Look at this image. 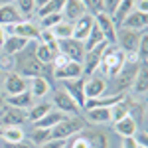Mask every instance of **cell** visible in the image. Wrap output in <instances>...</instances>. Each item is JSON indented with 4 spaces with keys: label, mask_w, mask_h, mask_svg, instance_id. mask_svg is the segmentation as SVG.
<instances>
[{
    "label": "cell",
    "mask_w": 148,
    "mask_h": 148,
    "mask_svg": "<svg viewBox=\"0 0 148 148\" xmlns=\"http://www.w3.org/2000/svg\"><path fill=\"white\" fill-rule=\"evenodd\" d=\"M30 44V40H26V38H18V36H6V40H4V51L8 53V56H18L20 51H24L26 47Z\"/></svg>",
    "instance_id": "ffe728a7"
},
{
    "label": "cell",
    "mask_w": 148,
    "mask_h": 148,
    "mask_svg": "<svg viewBox=\"0 0 148 148\" xmlns=\"http://www.w3.org/2000/svg\"><path fill=\"white\" fill-rule=\"evenodd\" d=\"M114 130H116V134H121L123 138H128V136H134L138 132V125L130 116H125L119 123H114Z\"/></svg>",
    "instance_id": "44dd1931"
},
{
    "label": "cell",
    "mask_w": 148,
    "mask_h": 148,
    "mask_svg": "<svg viewBox=\"0 0 148 148\" xmlns=\"http://www.w3.org/2000/svg\"><path fill=\"white\" fill-rule=\"evenodd\" d=\"M146 24H148V14H142L138 10H132L125 20H123V28L125 30H134V32H142L146 30Z\"/></svg>",
    "instance_id": "2e32d148"
},
{
    "label": "cell",
    "mask_w": 148,
    "mask_h": 148,
    "mask_svg": "<svg viewBox=\"0 0 148 148\" xmlns=\"http://www.w3.org/2000/svg\"><path fill=\"white\" fill-rule=\"evenodd\" d=\"M83 138L89 148H109V138L103 132H85Z\"/></svg>",
    "instance_id": "484cf974"
},
{
    "label": "cell",
    "mask_w": 148,
    "mask_h": 148,
    "mask_svg": "<svg viewBox=\"0 0 148 148\" xmlns=\"http://www.w3.org/2000/svg\"><path fill=\"white\" fill-rule=\"evenodd\" d=\"M32 97L34 99H42L49 93V81L44 79V77H34L32 79Z\"/></svg>",
    "instance_id": "83f0119b"
},
{
    "label": "cell",
    "mask_w": 148,
    "mask_h": 148,
    "mask_svg": "<svg viewBox=\"0 0 148 148\" xmlns=\"http://www.w3.org/2000/svg\"><path fill=\"white\" fill-rule=\"evenodd\" d=\"M79 77H83V65L77 61H67L63 67L53 69V79L71 81V79H79Z\"/></svg>",
    "instance_id": "7c38bea8"
},
{
    "label": "cell",
    "mask_w": 148,
    "mask_h": 148,
    "mask_svg": "<svg viewBox=\"0 0 148 148\" xmlns=\"http://www.w3.org/2000/svg\"><path fill=\"white\" fill-rule=\"evenodd\" d=\"M40 44H44V46H46L53 56L59 53V44H57L56 38H53L51 30H42V32H40Z\"/></svg>",
    "instance_id": "f546056e"
},
{
    "label": "cell",
    "mask_w": 148,
    "mask_h": 148,
    "mask_svg": "<svg viewBox=\"0 0 148 148\" xmlns=\"http://www.w3.org/2000/svg\"><path fill=\"white\" fill-rule=\"evenodd\" d=\"M101 42H105V36H103V32L99 30V26H97V24H93L89 36H87V38H85V42H83V47H85V51H87V49H91V47L99 46Z\"/></svg>",
    "instance_id": "f1b7e54d"
},
{
    "label": "cell",
    "mask_w": 148,
    "mask_h": 148,
    "mask_svg": "<svg viewBox=\"0 0 148 148\" xmlns=\"http://www.w3.org/2000/svg\"><path fill=\"white\" fill-rule=\"evenodd\" d=\"M121 4V0H103V12L113 16V12L116 10V6Z\"/></svg>",
    "instance_id": "b9f144b4"
},
{
    "label": "cell",
    "mask_w": 148,
    "mask_h": 148,
    "mask_svg": "<svg viewBox=\"0 0 148 148\" xmlns=\"http://www.w3.org/2000/svg\"><path fill=\"white\" fill-rule=\"evenodd\" d=\"M47 140H49V128H34V132H32L34 144H44Z\"/></svg>",
    "instance_id": "ab89813d"
},
{
    "label": "cell",
    "mask_w": 148,
    "mask_h": 148,
    "mask_svg": "<svg viewBox=\"0 0 148 148\" xmlns=\"http://www.w3.org/2000/svg\"><path fill=\"white\" fill-rule=\"evenodd\" d=\"M63 6H65V0H49L46 6L38 8V16L42 18V16H47V14H61Z\"/></svg>",
    "instance_id": "d6a6232c"
},
{
    "label": "cell",
    "mask_w": 148,
    "mask_h": 148,
    "mask_svg": "<svg viewBox=\"0 0 148 148\" xmlns=\"http://www.w3.org/2000/svg\"><path fill=\"white\" fill-rule=\"evenodd\" d=\"M95 24L99 26V30L103 32L105 42H107L109 46H114V42H116V28H114V24H113V18H111L109 14L101 12V14L95 16Z\"/></svg>",
    "instance_id": "8fae6325"
},
{
    "label": "cell",
    "mask_w": 148,
    "mask_h": 148,
    "mask_svg": "<svg viewBox=\"0 0 148 148\" xmlns=\"http://www.w3.org/2000/svg\"><path fill=\"white\" fill-rule=\"evenodd\" d=\"M34 56H36V59L40 61V63H44V65H51V59H53V53L47 49L44 44H38L36 46V49H34Z\"/></svg>",
    "instance_id": "d590c367"
},
{
    "label": "cell",
    "mask_w": 148,
    "mask_h": 148,
    "mask_svg": "<svg viewBox=\"0 0 148 148\" xmlns=\"http://www.w3.org/2000/svg\"><path fill=\"white\" fill-rule=\"evenodd\" d=\"M65 119V114L59 113V111H49L46 116H42L40 121L34 123V128H53L57 123H61Z\"/></svg>",
    "instance_id": "cb8c5ba5"
},
{
    "label": "cell",
    "mask_w": 148,
    "mask_h": 148,
    "mask_svg": "<svg viewBox=\"0 0 148 148\" xmlns=\"http://www.w3.org/2000/svg\"><path fill=\"white\" fill-rule=\"evenodd\" d=\"M51 34L56 40H67L73 36V22H59L51 28Z\"/></svg>",
    "instance_id": "4dcf8cb0"
},
{
    "label": "cell",
    "mask_w": 148,
    "mask_h": 148,
    "mask_svg": "<svg viewBox=\"0 0 148 148\" xmlns=\"http://www.w3.org/2000/svg\"><path fill=\"white\" fill-rule=\"evenodd\" d=\"M18 12L22 14V16H32L36 10V2L34 0H18Z\"/></svg>",
    "instance_id": "60d3db41"
},
{
    "label": "cell",
    "mask_w": 148,
    "mask_h": 148,
    "mask_svg": "<svg viewBox=\"0 0 148 148\" xmlns=\"http://www.w3.org/2000/svg\"><path fill=\"white\" fill-rule=\"evenodd\" d=\"M34 2H36V6H38V8H42V6H46L49 0H34Z\"/></svg>",
    "instance_id": "c3c4849f"
},
{
    "label": "cell",
    "mask_w": 148,
    "mask_h": 148,
    "mask_svg": "<svg viewBox=\"0 0 148 148\" xmlns=\"http://www.w3.org/2000/svg\"><path fill=\"white\" fill-rule=\"evenodd\" d=\"M83 128V121L77 116H65L61 123H57L53 128H49V140H67L75 132Z\"/></svg>",
    "instance_id": "277c9868"
},
{
    "label": "cell",
    "mask_w": 148,
    "mask_h": 148,
    "mask_svg": "<svg viewBox=\"0 0 148 148\" xmlns=\"http://www.w3.org/2000/svg\"><path fill=\"white\" fill-rule=\"evenodd\" d=\"M36 49V47H34ZM34 49H32V53H26V51H20V59H18V69L22 71V77H30V79H34V77H44V79L49 81V77H53V67L51 65H44V63H40L34 56Z\"/></svg>",
    "instance_id": "7a4b0ae2"
},
{
    "label": "cell",
    "mask_w": 148,
    "mask_h": 148,
    "mask_svg": "<svg viewBox=\"0 0 148 148\" xmlns=\"http://www.w3.org/2000/svg\"><path fill=\"white\" fill-rule=\"evenodd\" d=\"M123 148H138V144L134 142V138H132V136H128V138H125V142H123Z\"/></svg>",
    "instance_id": "bcb514c9"
},
{
    "label": "cell",
    "mask_w": 148,
    "mask_h": 148,
    "mask_svg": "<svg viewBox=\"0 0 148 148\" xmlns=\"http://www.w3.org/2000/svg\"><path fill=\"white\" fill-rule=\"evenodd\" d=\"M4 4H12V0H0V6H4Z\"/></svg>",
    "instance_id": "f907efd6"
},
{
    "label": "cell",
    "mask_w": 148,
    "mask_h": 148,
    "mask_svg": "<svg viewBox=\"0 0 148 148\" xmlns=\"http://www.w3.org/2000/svg\"><path fill=\"white\" fill-rule=\"evenodd\" d=\"M138 67H140V59H138L136 53H125V65L113 77L114 79V95L116 93L126 95V89L132 87V81L136 77Z\"/></svg>",
    "instance_id": "6da1fadb"
},
{
    "label": "cell",
    "mask_w": 148,
    "mask_h": 148,
    "mask_svg": "<svg viewBox=\"0 0 148 148\" xmlns=\"http://www.w3.org/2000/svg\"><path fill=\"white\" fill-rule=\"evenodd\" d=\"M28 121L24 109H16L10 105H4L0 111V125L2 126H22Z\"/></svg>",
    "instance_id": "8992f818"
},
{
    "label": "cell",
    "mask_w": 148,
    "mask_h": 148,
    "mask_svg": "<svg viewBox=\"0 0 148 148\" xmlns=\"http://www.w3.org/2000/svg\"><path fill=\"white\" fill-rule=\"evenodd\" d=\"M4 103L10 105V107H16V109H28V107H32L34 97H32V93H30V91H24V93H18V95H10V97H6Z\"/></svg>",
    "instance_id": "7402d4cb"
},
{
    "label": "cell",
    "mask_w": 148,
    "mask_h": 148,
    "mask_svg": "<svg viewBox=\"0 0 148 148\" xmlns=\"http://www.w3.org/2000/svg\"><path fill=\"white\" fill-rule=\"evenodd\" d=\"M83 14H87L85 6L81 0H65V6L61 10V16H65V20L71 22V20H79Z\"/></svg>",
    "instance_id": "d6986e66"
},
{
    "label": "cell",
    "mask_w": 148,
    "mask_h": 148,
    "mask_svg": "<svg viewBox=\"0 0 148 148\" xmlns=\"http://www.w3.org/2000/svg\"><path fill=\"white\" fill-rule=\"evenodd\" d=\"M123 65H125V51L116 49L114 46H107L99 61V71L107 77H114L123 69Z\"/></svg>",
    "instance_id": "3957f363"
},
{
    "label": "cell",
    "mask_w": 148,
    "mask_h": 148,
    "mask_svg": "<svg viewBox=\"0 0 148 148\" xmlns=\"http://www.w3.org/2000/svg\"><path fill=\"white\" fill-rule=\"evenodd\" d=\"M67 140H47L44 144H40V148H65Z\"/></svg>",
    "instance_id": "7bdbcfd3"
},
{
    "label": "cell",
    "mask_w": 148,
    "mask_h": 148,
    "mask_svg": "<svg viewBox=\"0 0 148 148\" xmlns=\"http://www.w3.org/2000/svg\"><path fill=\"white\" fill-rule=\"evenodd\" d=\"M85 114L95 125H103L111 121V109H85Z\"/></svg>",
    "instance_id": "4316f807"
},
{
    "label": "cell",
    "mask_w": 148,
    "mask_h": 148,
    "mask_svg": "<svg viewBox=\"0 0 148 148\" xmlns=\"http://www.w3.org/2000/svg\"><path fill=\"white\" fill-rule=\"evenodd\" d=\"M136 56H138V59L146 61V56H148V34H146V30L140 36V42H138V47H136Z\"/></svg>",
    "instance_id": "8d00e7d4"
},
{
    "label": "cell",
    "mask_w": 148,
    "mask_h": 148,
    "mask_svg": "<svg viewBox=\"0 0 148 148\" xmlns=\"http://www.w3.org/2000/svg\"><path fill=\"white\" fill-rule=\"evenodd\" d=\"M128 107H130V101H126V97L121 103H116L114 107H111V121L113 123H119L121 119L128 116Z\"/></svg>",
    "instance_id": "1f68e13d"
},
{
    "label": "cell",
    "mask_w": 148,
    "mask_h": 148,
    "mask_svg": "<svg viewBox=\"0 0 148 148\" xmlns=\"http://www.w3.org/2000/svg\"><path fill=\"white\" fill-rule=\"evenodd\" d=\"M49 111H51V105H49V103H42V105H36V107H32V109H30V113L26 114V116H28L32 123H36V121H40L42 116H46Z\"/></svg>",
    "instance_id": "e575fe53"
},
{
    "label": "cell",
    "mask_w": 148,
    "mask_h": 148,
    "mask_svg": "<svg viewBox=\"0 0 148 148\" xmlns=\"http://www.w3.org/2000/svg\"><path fill=\"white\" fill-rule=\"evenodd\" d=\"M59 22H63V16H61V14H47V16H42V26H44V30H51V28L57 26Z\"/></svg>",
    "instance_id": "74e56055"
},
{
    "label": "cell",
    "mask_w": 148,
    "mask_h": 148,
    "mask_svg": "<svg viewBox=\"0 0 148 148\" xmlns=\"http://www.w3.org/2000/svg\"><path fill=\"white\" fill-rule=\"evenodd\" d=\"M107 42H101L99 46L91 47V49H87L85 51V57H83V61H85V67H83V73L85 75H93L97 69H99V61H101V56L103 51L107 49Z\"/></svg>",
    "instance_id": "52a82bcc"
},
{
    "label": "cell",
    "mask_w": 148,
    "mask_h": 148,
    "mask_svg": "<svg viewBox=\"0 0 148 148\" xmlns=\"http://www.w3.org/2000/svg\"><path fill=\"white\" fill-rule=\"evenodd\" d=\"M83 91H85L87 99H99L107 91V81L103 79V77H89V79H85Z\"/></svg>",
    "instance_id": "9a60e30c"
},
{
    "label": "cell",
    "mask_w": 148,
    "mask_h": 148,
    "mask_svg": "<svg viewBox=\"0 0 148 148\" xmlns=\"http://www.w3.org/2000/svg\"><path fill=\"white\" fill-rule=\"evenodd\" d=\"M69 148H89V146H87L85 138H83V134H81V136H77L73 142H71V146H69Z\"/></svg>",
    "instance_id": "f6af8a7d"
},
{
    "label": "cell",
    "mask_w": 148,
    "mask_h": 148,
    "mask_svg": "<svg viewBox=\"0 0 148 148\" xmlns=\"http://www.w3.org/2000/svg\"><path fill=\"white\" fill-rule=\"evenodd\" d=\"M2 107H4V95H2V91H0V111H2Z\"/></svg>",
    "instance_id": "681fc988"
},
{
    "label": "cell",
    "mask_w": 148,
    "mask_h": 148,
    "mask_svg": "<svg viewBox=\"0 0 148 148\" xmlns=\"http://www.w3.org/2000/svg\"><path fill=\"white\" fill-rule=\"evenodd\" d=\"M132 10H134V0H121V4L116 6V10H114L113 16H111V18H113L114 28H116V26H121L123 20H125Z\"/></svg>",
    "instance_id": "603a6c76"
},
{
    "label": "cell",
    "mask_w": 148,
    "mask_h": 148,
    "mask_svg": "<svg viewBox=\"0 0 148 148\" xmlns=\"http://www.w3.org/2000/svg\"><path fill=\"white\" fill-rule=\"evenodd\" d=\"M57 44H59V53H63L69 61H77V63L83 61V57H85L83 42H77L73 38H67V40H57Z\"/></svg>",
    "instance_id": "5b68a950"
},
{
    "label": "cell",
    "mask_w": 148,
    "mask_h": 148,
    "mask_svg": "<svg viewBox=\"0 0 148 148\" xmlns=\"http://www.w3.org/2000/svg\"><path fill=\"white\" fill-rule=\"evenodd\" d=\"M132 89H134V93H138V95H144L148 89V69H146V63H142L140 67H138L136 71V77H134V81H132Z\"/></svg>",
    "instance_id": "d4e9b609"
},
{
    "label": "cell",
    "mask_w": 148,
    "mask_h": 148,
    "mask_svg": "<svg viewBox=\"0 0 148 148\" xmlns=\"http://www.w3.org/2000/svg\"><path fill=\"white\" fill-rule=\"evenodd\" d=\"M4 148H34V144L26 142V140H20V142H6Z\"/></svg>",
    "instance_id": "ee69618b"
},
{
    "label": "cell",
    "mask_w": 148,
    "mask_h": 148,
    "mask_svg": "<svg viewBox=\"0 0 148 148\" xmlns=\"http://www.w3.org/2000/svg\"><path fill=\"white\" fill-rule=\"evenodd\" d=\"M93 24H95V18H93L91 14H83L77 22L73 24V40H77V42H85V38L89 36L91 32Z\"/></svg>",
    "instance_id": "4fadbf2b"
},
{
    "label": "cell",
    "mask_w": 148,
    "mask_h": 148,
    "mask_svg": "<svg viewBox=\"0 0 148 148\" xmlns=\"http://www.w3.org/2000/svg\"><path fill=\"white\" fill-rule=\"evenodd\" d=\"M4 32H8L10 36H18V38H26V40H40V30L36 28L32 22L24 20V22L16 24V26H6Z\"/></svg>",
    "instance_id": "30bf717a"
},
{
    "label": "cell",
    "mask_w": 148,
    "mask_h": 148,
    "mask_svg": "<svg viewBox=\"0 0 148 148\" xmlns=\"http://www.w3.org/2000/svg\"><path fill=\"white\" fill-rule=\"evenodd\" d=\"M24 22L22 14L18 12L16 6H12V4H4V6H0V26L2 28H6V26H16V24Z\"/></svg>",
    "instance_id": "ac0fdd59"
},
{
    "label": "cell",
    "mask_w": 148,
    "mask_h": 148,
    "mask_svg": "<svg viewBox=\"0 0 148 148\" xmlns=\"http://www.w3.org/2000/svg\"><path fill=\"white\" fill-rule=\"evenodd\" d=\"M81 2H83L85 10L91 12L93 18H95L97 14H101V12H103V0H81Z\"/></svg>",
    "instance_id": "f35d334b"
},
{
    "label": "cell",
    "mask_w": 148,
    "mask_h": 148,
    "mask_svg": "<svg viewBox=\"0 0 148 148\" xmlns=\"http://www.w3.org/2000/svg\"><path fill=\"white\" fill-rule=\"evenodd\" d=\"M53 105L57 107L59 113H67V114H77L79 113V107L73 103V99L69 97L65 91H56L53 93Z\"/></svg>",
    "instance_id": "5bb4252c"
},
{
    "label": "cell",
    "mask_w": 148,
    "mask_h": 148,
    "mask_svg": "<svg viewBox=\"0 0 148 148\" xmlns=\"http://www.w3.org/2000/svg\"><path fill=\"white\" fill-rule=\"evenodd\" d=\"M2 138H4V142H20V140H24L22 126H4Z\"/></svg>",
    "instance_id": "836d02e7"
},
{
    "label": "cell",
    "mask_w": 148,
    "mask_h": 148,
    "mask_svg": "<svg viewBox=\"0 0 148 148\" xmlns=\"http://www.w3.org/2000/svg\"><path fill=\"white\" fill-rule=\"evenodd\" d=\"M4 40H6V32H4V28L0 26V47H2V44H4Z\"/></svg>",
    "instance_id": "7dc6e473"
},
{
    "label": "cell",
    "mask_w": 148,
    "mask_h": 148,
    "mask_svg": "<svg viewBox=\"0 0 148 148\" xmlns=\"http://www.w3.org/2000/svg\"><path fill=\"white\" fill-rule=\"evenodd\" d=\"M144 32V30H142ZM142 32H134V30H121L116 32V42L121 44L123 51L125 53H136V47H138V42H140V36Z\"/></svg>",
    "instance_id": "9c48e42d"
},
{
    "label": "cell",
    "mask_w": 148,
    "mask_h": 148,
    "mask_svg": "<svg viewBox=\"0 0 148 148\" xmlns=\"http://www.w3.org/2000/svg\"><path fill=\"white\" fill-rule=\"evenodd\" d=\"M63 91L67 93L69 97L73 99V103L83 109L85 107V101H87V97H85V91H83V87H85V79L79 77V79H71V81H63Z\"/></svg>",
    "instance_id": "ba28073f"
},
{
    "label": "cell",
    "mask_w": 148,
    "mask_h": 148,
    "mask_svg": "<svg viewBox=\"0 0 148 148\" xmlns=\"http://www.w3.org/2000/svg\"><path fill=\"white\" fill-rule=\"evenodd\" d=\"M4 91L6 95L10 97V95H18V93H24L28 91V81L24 79L20 73H10L6 81H4Z\"/></svg>",
    "instance_id": "e0dca14e"
}]
</instances>
